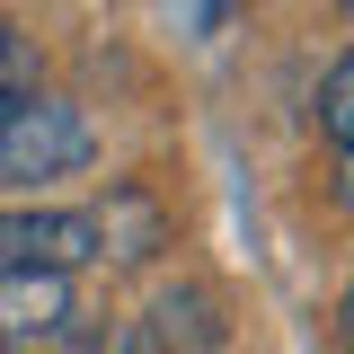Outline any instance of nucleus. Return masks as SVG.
<instances>
[{"label": "nucleus", "mask_w": 354, "mask_h": 354, "mask_svg": "<svg viewBox=\"0 0 354 354\" xmlns=\"http://www.w3.org/2000/svg\"><path fill=\"white\" fill-rule=\"evenodd\" d=\"M88 160H97V133H88V115L71 97H27L9 115V133H0V186L9 195H36L53 177H80Z\"/></svg>", "instance_id": "obj_1"}, {"label": "nucleus", "mask_w": 354, "mask_h": 354, "mask_svg": "<svg viewBox=\"0 0 354 354\" xmlns=\"http://www.w3.org/2000/svg\"><path fill=\"white\" fill-rule=\"evenodd\" d=\"M97 266V221L71 204H9L0 213V274H80Z\"/></svg>", "instance_id": "obj_2"}, {"label": "nucleus", "mask_w": 354, "mask_h": 354, "mask_svg": "<svg viewBox=\"0 0 354 354\" xmlns=\"http://www.w3.org/2000/svg\"><path fill=\"white\" fill-rule=\"evenodd\" d=\"M97 257L106 266H151L160 248H177V221H169V204L142 186V177H115L106 195H97Z\"/></svg>", "instance_id": "obj_3"}, {"label": "nucleus", "mask_w": 354, "mask_h": 354, "mask_svg": "<svg viewBox=\"0 0 354 354\" xmlns=\"http://www.w3.org/2000/svg\"><path fill=\"white\" fill-rule=\"evenodd\" d=\"M71 337V274H0V354H44Z\"/></svg>", "instance_id": "obj_4"}, {"label": "nucleus", "mask_w": 354, "mask_h": 354, "mask_svg": "<svg viewBox=\"0 0 354 354\" xmlns=\"http://www.w3.org/2000/svg\"><path fill=\"white\" fill-rule=\"evenodd\" d=\"M142 328L160 337V354H221V346H230V310H221L213 283H169Z\"/></svg>", "instance_id": "obj_5"}, {"label": "nucleus", "mask_w": 354, "mask_h": 354, "mask_svg": "<svg viewBox=\"0 0 354 354\" xmlns=\"http://www.w3.org/2000/svg\"><path fill=\"white\" fill-rule=\"evenodd\" d=\"M319 133H328L337 151L354 142V44L328 62V80H319Z\"/></svg>", "instance_id": "obj_6"}, {"label": "nucleus", "mask_w": 354, "mask_h": 354, "mask_svg": "<svg viewBox=\"0 0 354 354\" xmlns=\"http://www.w3.org/2000/svg\"><path fill=\"white\" fill-rule=\"evenodd\" d=\"M27 97H36V71H27V44L9 36L0 44V133H9V115H18Z\"/></svg>", "instance_id": "obj_7"}, {"label": "nucleus", "mask_w": 354, "mask_h": 354, "mask_svg": "<svg viewBox=\"0 0 354 354\" xmlns=\"http://www.w3.org/2000/svg\"><path fill=\"white\" fill-rule=\"evenodd\" d=\"M239 9H248V0H186V27H195V36H221Z\"/></svg>", "instance_id": "obj_8"}, {"label": "nucleus", "mask_w": 354, "mask_h": 354, "mask_svg": "<svg viewBox=\"0 0 354 354\" xmlns=\"http://www.w3.org/2000/svg\"><path fill=\"white\" fill-rule=\"evenodd\" d=\"M106 354H160V337H151V328L133 319V328H124V337H115V346H106Z\"/></svg>", "instance_id": "obj_9"}, {"label": "nucleus", "mask_w": 354, "mask_h": 354, "mask_svg": "<svg viewBox=\"0 0 354 354\" xmlns=\"http://www.w3.org/2000/svg\"><path fill=\"white\" fill-rule=\"evenodd\" d=\"M337 213H354V142L337 151Z\"/></svg>", "instance_id": "obj_10"}, {"label": "nucleus", "mask_w": 354, "mask_h": 354, "mask_svg": "<svg viewBox=\"0 0 354 354\" xmlns=\"http://www.w3.org/2000/svg\"><path fill=\"white\" fill-rule=\"evenodd\" d=\"M337 337L354 346V283H346V301H337Z\"/></svg>", "instance_id": "obj_11"}, {"label": "nucleus", "mask_w": 354, "mask_h": 354, "mask_svg": "<svg viewBox=\"0 0 354 354\" xmlns=\"http://www.w3.org/2000/svg\"><path fill=\"white\" fill-rule=\"evenodd\" d=\"M9 36H18V27H9V9H0V44H9Z\"/></svg>", "instance_id": "obj_12"}, {"label": "nucleus", "mask_w": 354, "mask_h": 354, "mask_svg": "<svg viewBox=\"0 0 354 354\" xmlns=\"http://www.w3.org/2000/svg\"><path fill=\"white\" fill-rule=\"evenodd\" d=\"M337 9H346V18H354V0H337Z\"/></svg>", "instance_id": "obj_13"}]
</instances>
